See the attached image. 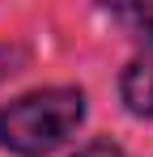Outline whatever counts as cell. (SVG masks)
Listing matches in <instances>:
<instances>
[{
  "instance_id": "obj_3",
  "label": "cell",
  "mask_w": 153,
  "mask_h": 157,
  "mask_svg": "<svg viewBox=\"0 0 153 157\" xmlns=\"http://www.w3.org/2000/svg\"><path fill=\"white\" fill-rule=\"evenodd\" d=\"M115 21H124L136 38H145L153 47V4H132V9H111Z\"/></svg>"
},
{
  "instance_id": "obj_2",
  "label": "cell",
  "mask_w": 153,
  "mask_h": 157,
  "mask_svg": "<svg viewBox=\"0 0 153 157\" xmlns=\"http://www.w3.org/2000/svg\"><path fill=\"white\" fill-rule=\"evenodd\" d=\"M119 98L136 119H153V59H132L124 68Z\"/></svg>"
},
{
  "instance_id": "obj_1",
  "label": "cell",
  "mask_w": 153,
  "mask_h": 157,
  "mask_svg": "<svg viewBox=\"0 0 153 157\" xmlns=\"http://www.w3.org/2000/svg\"><path fill=\"white\" fill-rule=\"evenodd\" d=\"M85 119V94L73 85H51L22 94L0 110V144L17 157H51Z\"/></svg>"
},
{
  "instance_id": "obj_4",
  "label": "cell",
  "mask_w": 153,
  "mask_h": 157,
  "mask_svg": "<svg viewBox=\"0 0 153 157\" xmlns=\"http://www.w3.org/2000/svg\"><path fill=\"white\" fill-rule=\"evenodd\" d=\"M76 157H128V153L119 149V144H111V140H89Z\"/></svg>"
},
{
  "instance_id": "obj_5",
  "label": "cell",
  "mask_w": 153,
  "mask_h": 157,
  "mask_svg": "<svg viewBox=\"0 0 153 157\" xmlns=\"http://www.w3.org/2000/svg\"><path fill=\"white\" fill-rule=\"evenodd\" d=\"M13 59H17V55L9 51V47H0V81L9 77V72H13Z\"/></svg>"
}]
</instances>
